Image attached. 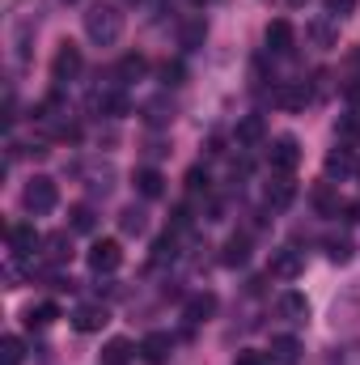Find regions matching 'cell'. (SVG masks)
I'll use <instances>...</instances> for the list:
<instances>
[{
    "instance_id": "obj_12",
    "label": "cell",
    "mask_w": 360,
    "mask_h": 365,
    "mask_svg": "<svg viewBox=\"0 0 360 365\" xmlns=\"http://www.w3.org/2000/svg\"><path fill=\"white\" fill-rule=\"evenodd\" d=\"M305 102H309V81H288L275 90V106L284 110H305Z\"/></svg>"
},
{
    "instance_id": "obj_13",
    "label": "cell",
    "mask_w": 360,
    "mask_h": 365,
    "mask_svg": "<svg viewBox=\"0 0 360 365\" xmlns=\"http://www.w3.org/2000/svg\"><path fill=\"white\" fill-rule=\"evenodd\" d=\"M280 314H284L288 323H305V319H309V297L297 293V289H288V293L280 297Z\"/></svg>"
},
{
    "instance_id": "obj_32",
    "label": "cell",
    "mask_w": 360,
    "mask_h": 365,
    "mask_svg": "<svg viewBox=\"0 0 360 365\" xmlns=\"http://www.w3.org/2000/svg\"><path fill=\"white\" fill-rule=\"evenodd\" d=\"M0 357H4V365H21L26 361V344H21L17 336H4V340H0Z\"/></svg>"
},
{
    "instance_id": "obj_24",
    "label": "cell",
    "mask_w": 360,
    "mask_h": 365,
    "mask_svg": "<svg viewBox=\"0 0 360 365\" xmlns=\"http://www.w3.org/2000/svg\"><path fill=\"white\" fill-rule=\"evenodd\" d=\"M55 319H60V306L55 302H38V306L26 310V327H51Z\"/></svg>"
},
{
    "instance_id": "obj_3",
    "label": "cell",
    "mask_w": 360,
    "mask_h": 365,
    "mask_svg": "<svg viewBox=\"0 0 360 365\" xmlns=\"http://www.w3.org/2000/svg\"><path fill=\"white\" fill-rule=\"evenodd\" d=\"M268 162L275 175H292L297 166H301V145H297V136H275L268 149Z\"/></svg>"
},
{
    "instance_id": "obj_36",
    "label": "cell",
    "mask_w": 360,
    "mask_h": 365,
    "mask_svg": "<svg viewBox=\"0 0 360 365\" xmlns=\"http://www.w3.org/2000/svg\"><path fill=\"white\" fill-rule=\"evenodd\" d=\"M182 77H186L182 60H166V64H162V81H166V86H182Z\"/></svg>"
},
{
    "instance_id": "obj_26",
    "label": "cell",
    "mask_w": 360,
    "mask_h": 365,
    "mask_svg": "<svg viewBox=\"0 0 360 365\" xmlns=\"http://www.w3.org/2000/svg\"><path fill=\"white\" fill-rule=\"evenodd\" d=\"M132 344L127 340H106V349H102V365H132Z\"/></svg>"
},
{
    "instance_id": "obj_17",
    "label": "cell",
    "mask_w": 360,
    "mask_h": 365,
    "mask_svg": "<svg viewBox=\"0 0 360 365\" xmlns=\"http://www.w3.org/2000/svg\"><path fill=\"white\" fill-rule=\"evenodd\" d=\"M246 259H250V238H246V234H233V238L225 242V251H221V264H225V268H242Z\"/></svg>"
},
{
    "instance_id": "obj_8",
    "label": "cell",
    "mask_w": 360,
    "mask_h": 365,
    "mask_svg": "<svg viewBox=\"0 0 360 365\" xmlns=\"http://www.w3.org/2000/svg\"><path fill=\"white\" fill-rule=\"evenodd\" d=\"M106 323H110V314H106V306H97V302H85V306H77V310H73V327H77L81 336L102 331Z\"/></svg>"
},
{
    "instance_id": "obj_39",
    "label": "cell",
    "mask_w": 360,
    "mask_h": 365,
    "mask_svg": "<svg viewBox=\"0 0 360 365\" xmlns=\"http://www.w3.org/2000/svg\"><path fill=\"white\" fill-rule=\"evenodd\" d=\"M348 98H352V102H360V81H352V86H348Z\"/></svg>"
},
{
    "instance_id": "obj_15",
    "label": "cell",
    "mask_w": 360,
    "mask_h": 365,
    "mask_svg": "<svg viewBox=\"0 0 360 365\" xmlns=\"http://www.w3.org/2000/svg\"><path fill=\"white\" fill-rule=\"evenodd\" d=\"M263 200H268V208H288L297 200V182L288 179V175H280L275 182H268V195Z\"/></svg>"
},
{
    "instance_id": "obj_35",
    "label": "cell",
    "mask_w": 360,
    "mask_h": 365,
    "mask_svg": "<svg viewBox=\"0 0 360 365\" xmlns=\"http://www.w3.org/2000/svg\"><path fill=\"white\" fill-rule=\"evenodd\" d=\"M186 191H191V195H199V191L208 195V170H203V166H191V170H186Z\"/></svg>"
},
{
    "instance_id": "obj_40",
    "label": "cell",
    "mask_w": 360,
    "mask_h": 365,
    "mask_svg": "<svg viewBox=\"0 0 360 365\" xmlns=\"http://www.w3.org/2000/svg\"><path fill=\"white\" fill-rule=\"evenodd\" d=\"M191 4H212V0H191Z\"/></svg>"
},
{
    "instance_id": "obj_29",
    "label": "cell",
    "mask_w": 360,
    "mask_h": 365,
    "mask_svg": "<svg viewBox=\"0 0 360 365\" xmlns=\"http://www.w3.org/2000/svg\"><path fill=\"white\" fill-rule=\"evenodd\" d=\"M174 119V106L166 102V98H153L149 106H144V123H153V128H162V123H170Z\"/></svg>"
},
{
    "instance_id": "obj_30",
    "label": "cell",
    "mask_w": 360,
    "mask_h": 365,
    "mask_svg": "<svg viewBox=\"0 0 360 365\" xmlns=\"http://www.w3.org/2000/svg\"><path fill=\"white\" fill-rule=\"evenodd\" d=\"M43 247H47V255H51L55 264L73 259V242H68V234H51V238H43Z\"/></svg>"
},
{
    "instance_id": "obj_18",
    "label": "cell",
    "mask_w": 360,
    "mask_h": 365,
    "mask_svg": "<svg viewBox=\"0 0 360 365\" xmlns=\"http://www.w3.org/2000/svg\"><path fill=\"white\" fill-rule=\"evenodd\" d=\"M136 191H140L144 200H157V195H166V175H162V170H153V166L136 170Z\"/></svg>"
},
{
    "instance_id": "obj_7",
    "label": "cell",
    "mask_w": 360,
    "mask_h": 365,
    "mask_svg": "<svg viewBox=\"0 0 360 365\" xmlns=\"http://www.w3.org/2000/svg\"><path fill=\"white\" fill-rule=\"evenodd\" d=\"M136 353H140L149 365H166V361H170V353H174V340H170L166 331H149V336L140 340V349H136Z\"/></svg>"
},
{
    "instance_id": "obj_14",
    "label": "cell",
    "mask_w": 360,
    "mask_h": 365,
    "mask_svg": "<svg viewBox=\"0 0 360 365\" xmlns=\"http://www.w3.org/2000/svg\"><path fill=\"white\" fill-rule=\"evenodd\" d=\"M93 110H97V115H110V119H119V115H127V93H123V90L93 93Z\"/></svg>"
},
{
    "instance_id": "obj_41",
    "label": "cell",
    "mask_w": 360,
    "mask_h": 365,
    "mask_svg": "<svg viewBox=\"0 0 360 365\" xmlns=\"http://www.w3.org/2000/svg\"><path fill=\"white\" fill-rule=\"evenodd\" d=\"M292 4H301V0H292Z\"/></svg>"
},
{
    "instance_id": "obj_21",
    "label": "cell",
    "mask_w": 360,
    "mask_h": 365,
    "mask_svg": "<svg viewBox=\"0 0 360 365\" xmlns=\"http://www.w3.org/2000/svg\"><path fill=\"white\" fill-rule=\"evenodd\" d=\"M9 242H13V255L26 259V255H34V247H38L43 238L34 234V225H13V230H9Z\"/></svg>"
},
{
    "instance_id": "obj_25",
    "label": "cell",
    "mask_w": 360,
    "mask_h": 365,
    "mask_svg": "<svg viewBox=\"0 0 360 365\" xmlns=\"http://www.w3.org/2000/svg\"><path fill=\"white\" fill-rule=\"evenodd\" d=\"M203 38H208V26H203V17H191L186 26L179 30V43L186 51H195V47H203Z\"/></svg>"
},
{
    "instance_id": "obj_4",
    "label": "cell",
    "mask_w": 360,
    "mask_h": 365,
    "mask_svg": "<svg viewBox=\"0 0 360 365\" xmlns=\"http://www.w3.org/2000/svg\"><path fill=\"white\" fill-rule=\"evenodd\" d=\"M119 264H123V247H119V238H97V242L90 247V268L97 276H110Z\"/></svg>"
},
{
    "instance_id": "obj_9",
    "label": "cell",
    "mask_w": 360,
    "mask_h": 365,
    "mask_svg": "<svg viewBox=\"0 0 360 365\" xmlns=\"http://www.w3.org/2000/svg\"><path fill=\"white\" fill-rule=\"evenodd\" d=\"M182 314H186V323L191 327H199V323H208L212 314H216V293H195V297H186V306H182Z\"/></svg>"
},
{
    "instance_id": "obj_31",
    "label": "cell",
    "mask_w": 360,
    "mask_h": 365,
    "mask_svg": "<svg viewBox=\"0 0 360 365\" xmlns=\"http://www.w3.org/2000/svg\"><path fill=\"white\" fill-rule=\"evenodd\" d=\"M68 225L77 230V234H93V225H97V217H93L90 204H77L73 212H68Z\"/></svg>"
},
{
    "instance_id": "obj_23",
    "label": "cell",
    "mask_w": 360,
    "mask_h": 365,
    "mask_svg": "<svg viewBox=\"0 0 360 365\" xmlns=\"http://www.w3.org/2000/svg\"><path fill=\"white\" fill-rule=\"evenodd\" d=\"M119 230H123V234H144V230H149V212L136 208V204H127V208L119 212Z\"/></svg>"
},
{
    "instance_id": "obj_2",
    "label": "cell",
    "mask_w": 360,
    "mask_h": 365,
    "mask_svg": "<svg viewBox=\"0 0 360 365\" xmlns=\"http://www.w3.org/2000/svg\"><path fill=\"white\" fill-rule=\"evenodd\" d=\"M21 204H26V212H34V217L51 212V208L60 204V187H55V179L34 175V179L26 182V191H21Z\"/></svg>"
},
{
    "instance_id": "obj_20",
    "label": "cell",
    "mask_w": 360,
    "mask_h": 365,
    "mask_svg": "<svg viewBox=\"0 0 360 365\" xmlns=\"http://www.w3.org/2000/svg\"><path fill=\"white\" fill-rule=\"evenodd\" d=\"M314 208H318L322 217H339V212H344V200L335 195L331 182H318V187H314Z\"/></svg>"
},
{
    "instance_id": "obj_34",
    "label": "cell",
    "mask_w": 360,
    "mask_h": 365,
    "mask_svg": "<svg viewBox=\"0 0 360 365\" xmlns=\"http://www.w3.org/2000/svg\"><path fill=\"white\" fill-rule=\"evenodd\" d=\"M322 9H327V17H331V21H344V17H352V13H356V0H322Z\"/></svg>"
},
{
    "instance_id": "obj_19",
    "label": "cell",
    "mask_w": 360,
    "mask_h": 365,
    "mask_svg": "<svg viewBox=\"0 0 360 365\" xmlns=\"http://www.w3.org/2000/svg\"><path fill=\"white\" fill-rule=\"evenodd\" d=\"M271 361L275 365H297L301 361V340H292V336H275V340H271Z\"/></svg>"
},
{
    "instance_id": "obj_22",
    "label": "cell",
    "mask_w": 360,
    "mask_h": 365,
    "mask_svg": "<svg viewBox=\"0 0 360 365\" xmlns=\"http://www.w3.org/2000/svg\"><path fill=\"white\" fill-rule=\"evenodd\" d=\"M305 34H309V38H314L322 51L339 43V30H335V21H331V17H318V21H309V30H305Z\"/></svg>"
},
{
    "instance_id": "obj_1",
    "label": "cell",
    "mask_w": 360,
    "mask_h": 365,
    "mask_svg": "<svg viewBox=\"0 0 360 365\" xmlns=\"http://www.w3.org/2000/svg\"><path fill=\"white\" fill-rule=\"evenodd\" d=\"M85 34L97 47H115L123 38V9L119 4H93L85 13Z\"/></svg>"
},
{
    "instance_id": "obj_11",
    "label": "cell",
    "mask_w": 360,
    "mask_h": 365,
    "mask_svg": "<svg viewBox=\"0 0 360 365\" xmlns=\"http://www.w3.org/2000/svg\"><path fill=\"white\" fill-rule=\"evenodd\" d=\"M292 26L284 21V17H275V21H268V51L271 56H288L292 51Z\"/></svg>"
},
{
    "instance_id": "obj_37",
    "label": "cell",
    "mask_w": 360,
    "mask_h": 365,
    "mask_svg": "<svg viewBox=\"0 0 360 365\" xmlns=\"http://www.w3.org/2000/svg\"><path fill=\"white\" fill-rule=\"evenodd\" d=\"M335 132H339L344 140H352V136H360V119H356V115H344V119L335 123Z\"/></svg>"
},
{
    "instance_id": "obj_5",
    "label": "cell",
    "mask_w": 360,
    "mask_h": 365,
    "mask_svg": "<svg viewBox=\"0 0 360 365\" xmlns=\"http://www.w3.org/2000/svg\"><path fill=\"white\" fill-rule=\"evenodd\" d=\"M301 272H305V255H301V251H292V247H280V251H271L268 276H275V280H297Z\"/></svg>"
},
{
    "instance_id": "obj_16",
    "label": "cell",
    "mask_w": 360,
    "mask_h": 365,
    "mask_svg": "<svg viewBox=\"0 0 360 365\" xmlns=\"http://www.w3.org/2000/svg\"><path fill=\"white\" fill-rule=\"evenodd\" d=\"M327 175H331V179H352V175H356L352 149H331V153H327Z\"/></svg>"
},
{
    "instance_id": "obj_10",
    "label": "cell",
    "mask_w": 360,
    "mask_h": 365,
    "mask_svg": "<svg viewBox=\"0 0 360 365\" xmlns=\"http://www.w3.org/2000/svg\"><path fill=\"white\" fill-rule=\"evenodd\" d=\"M263 136H268V123H263V115H246V119H238V128H233V140H238L242 149H255Z\"/></svg>"
},
{
    "instance_id": "obj_27",
    "label": "cell",
    "mask_w": 360,
    "mask_h": 365,
    "mask_svg": "<svg viewBox=\"0 0 360 365\" xmlns=\"http://www.w3.org/2000/svg\"><path fill=\"white\" fill-rule=\"evenodd\" d=\"M352 255H356V247H352V238H327V259L331 264H352Z\"/></svg>"
},
{
    "instance_id": "obj_33",
    "label": "cell",
    "mask_w": 360,
    "mask_h": 365,
    "mask_svg": "<svg viewBox=\"0 0 360 365\" xmlns=\"http://www.w3.org/2000/svg\"><path fill=\"white\" fill-rule=\"evenodd\" d=\"M179 255V238L174 234H162L157 242H153V264H166V259H174Z\"/></svg>"
},
{
    "instance_id": "obj_28",
    "label": "cell",
    "mask_w": 360,
    "mask_h": 365,
    "mask_svg": "<svg viewBox=\"0 0 360 365\" xmlns=\"http://www.w3.org/2000/svg\"><path fill=\"white\" fill-rule=\"evenodd\" d=\"M144 68H149V60L132 51V56H123V60H119V81H140V77H144Z\"/></svg>"
},
{
    "instance_id": "obj_6",
    "label": "cell",
    "mask_w": 360,
    "mask_h": 365,
    "mask_svg": "<svg viewBox=\"0 0 360 365\" xmlns=\"http://www.w3.org/2000/svg\"><path fill=\"white\" fill-rule=\"evenodd\" d=\"M81 47L77 43H60V51H55V60H51V77L55 81H73L77 73H81Z\"/></svg>"
},
{
    "instance_id": "obj_38",
    "label": "cell",
    "mask_w": 360,
    "mask_h": 365,
    "mask_svg": "<svg viewBox=\"0 0 360 365\" xmlns=\"http://www.w3.org/2000/svg\"><path fill=\"white\" fill-rule=\"evenodd\" d=\"M233 365H268V357H263V353H250V349H246V353H238V361Z\"/></svg>"
}]
</instances>
